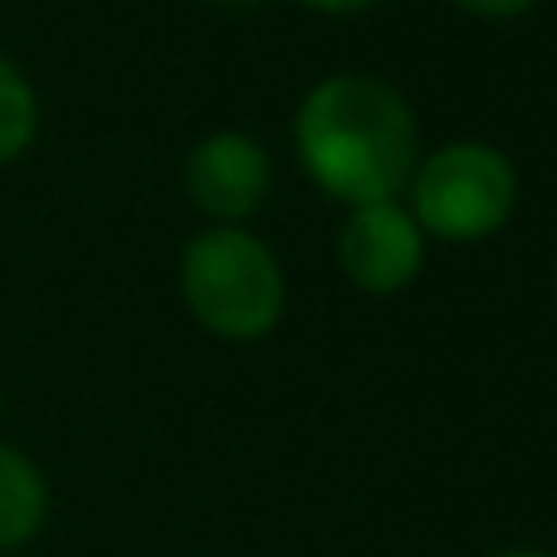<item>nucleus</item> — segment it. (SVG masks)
I'll return each instance as SVG.
<instances>
[{
  "mask_svg": "<svg viewBox=\"0 0 557 557\" xmlns=\"http://www.w3.org/2000/svg\"><path fill=\"white\" fill-rule=\"evenodd\" d=\"M292 148L306 183L346 212L405 198L424 158L414 104L366 70H336L306 89Z\"/></svg>",
  "mask_w": 557,
  "mask_h": 557,
  "instance_id": "1",
  "label": "nucleus"
},
{
  "mask_svg": "<svg viewBox=\"0 0 557 557\" xmlns=\"http://www.w3.org/2000/svg\"><path fill=\"white\" fill-rule=\"evenodd\" d=\"M178 292L208 336L252 346L286 315V272L247 227H202L178 257Z\"/></svg>",
  "mask_w": 557,
  "mask_h": 557,
  "instance_id": "2",
  "label": "nucleus"
},
{
  "mask_svg": "<svg viewBox=\"0 0 557 557\" xmlns=\"http://www.w3.org/2000/svg\"><path fill=\"white\" fill-rule=\"evenodd\" d=\"M518 169L498 144L484 138H454L420 158L405 208L424 227L430 243L444 247H473L488 243L513 222L518 212Z\"/></svg>",
  "mask_w": 557,
  "mask_h": 557,
  "instance_id": "3",
  "label": "nucleus"
},
{
  "mask_svg": "<svg viewBox=\"0 0 557 557\" xmlns=\"http://www.w3.org/2000/svg\"><path fill=\"white\" fill-rule=\"evenodd\" d=\"M272 153L257 134L243 128H218L198 138L183 163V188L188 202L208 218V227H247L272 198Z\"/></svg>",
  "mask_w": 557,
  "mask_h": 557,
  "instance_id": "4",
  "label": "nucleus"
},
{
  "mask_svg": "<svg viewBox=\"0 0 557 557\" xmlns=\"http://www.w3.org/2000/svg\"><path fill=\"white\" fill-rule=\"evenodd\" d=\"M424 257H430V237L400 198L350 208L346 222H341L336 262L346 272V282L366 296L410 292L424 272Z\"/></svg>",
  "mask_w": 557,
  "mask_h": 557,
  "instance_id": "5",
  "label": "nucleus"
},
{
  "mask_svg": "<svg viewBox=\"0 0 557 557\" xmlns=\"http://www.w3.org/2000/svg\"><path fill=\"white\" fill-rule=\"evenodd\" d=\"M50 523V479L15 444H0V553H21Z\"/></svg>",
  "mask_w": 557,
  "mask_h": 557,
  "instance_id": "6",
  "label": "nucleus"
},
{
  "mask_svg": "<svg viewBox=\"0 0 557 557\" xmlns=\"http://www.w3.org/2000/svg\"><path fill=\"white\" fill-rule=\"evenodd\" d=\"M35 138H40V95L30 74L0 50V169L30 153Z\"/></svg>",
  "mask_w": 557,
  "mask_h": 557,
  "instance_id": "7",
  "label": "nucleus"
},
{
  "mask_svg": "<svg viewBox=\"0 0 557 557\" xmlns=\"http://www.w3.org/2000/svg\"><path fill=\"white\" fill-rule=\"evenodd\" d=\"M454 11L473 15V21H518L537 5V0H449Z\"/></svg>",
  "mask_w": 557,
  "mask_h": 557,
  "instance_id": "8",
  "label": "nucleus"
},
{
  "mask_svg": "<svg viewBox=\"0 0 557 557\" xmlns=\"http://www.w3.org/2000/svg\"><path fill=\"white\" fill-rule=\"evenodd\" d=\"M301 11H315V15H366L375 11L380 0H292Z\"/></svg>",
  "mask_w": 557,
  "mask_h": 557,
  "instance_id": "9",
  "label": "nucleus"
},
{
  "mask_svg": "<svg viewBox=\"0 0 557 557\" xmlns=\"http://www.w3.org/2000/svg\"><path fill=\"white\" fill-rule=\"evenodd\" d=\"M494 557H553V553H537V547H504V553Z\"/></svg>",
  "mask_w": 557,
  "mask_h": 557,
  "instance_id": "10",
  "label": "nucleus"
},
{
  "mask_svg": "<svg viewBox=\"0 0 557 557\" xmlns=\"http://www.w3.org/2000/svg\"><path fill=\"white\" fill-rule=\"evenodd\" d=\"M222 11H257V5H262V0H218Z\"/></svg>",
  "mask_w": 557,
  "mask_h": 557,
  "instance_id": "11",
  "label": "nucleus"
},
{
  "mask_svg": "<svg viewBox=\"0 0 557 557\" xmlns=\"http://www.w3.org/2000/svg\"><path fill=\"white\" fill-rule=\"evenodd\" d=\"M0 424H5V389H0Z\"/></svg>",
  "mask_w": 557,
  "mask_h": 557,
  "instance_id": "12",
  "label": "nucleus"
},
{
  "mask_svg": "<svg viewBox=\"0 0 557 557\" xmlns=\"http://www.w3.org/2000/svg\"><path fill=\"white\" fill-rule=\"evenodd\" d=\"M553 306H557V267H553Z\"/></svg>",
  "mask_w": 557,
  "mask_h": 557,
  "instance_id": "13",
  "label": "nucleus"
}]
</instances>
